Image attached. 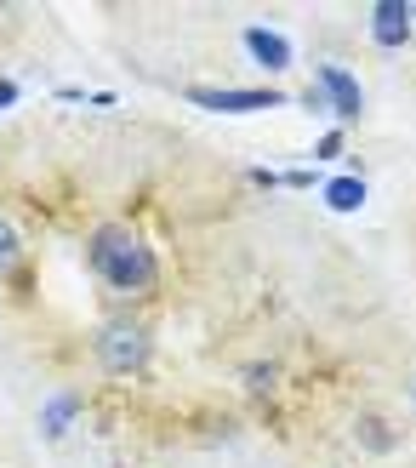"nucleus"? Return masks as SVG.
<instances>
[{
    "instance_id": "nucleus-1",
    "label": "nucleus",
    "mask_w": 416,
    "mask_h": 468,
    "mask_svg": "<svg viewBox=\"0 0 416 468\" xmlns=\"http://www.w3.org/2000/svg\"><path fill=\"white\" fill-rule=\"evenodd\" d=\"M91 263H98V280H109L114 292H149L154 286V251L120 223H103L91 234Z\"/></svg>"
},
{
    "instance_id": "nucleus-2",
    "label": "nucleus",
    "mask_w": 416,
    "mask_h": 468,
    "mask_svg": "<svg viewBox=\"0 0 416 468\" xmlns=\"http://www.w3.org/2000/svg\"><path fill=\"white\" fill-rule=\"evenodd\" d=\"M98 360L109 366V371H143L149 366V332L137 320H109L103 332H98Z\"/></svg>"
},
{
    "instance_id": "nucleus-3",
    "label": "nucleus",
    "mask_w": 416,
    "mask_h": 468,
    "mask_svg": "<svg viewBox=\"0 0 416 468\" xmlns=\"http://www.w3.org/2000/svg\"><path fill=\"white\" fill-rule=\"evenodd\" d=\"M189 98H194L200 109H217V114H257V109H274V103H280V91H274V86H257V91H245V86H234V91L189 86Z\"/></svg>"
},
{
    "instance_id": "nucleus-4",
    "label": "nucleus",
    "mask_w": 416,
    "mask_h": 468,
    "mask_svg": "<svg viewBox=\"0 0 416 468\" xmlns=\"http://www.w3.org/2000/svg\"><path fill=\"white\" fill-rule=\"evenodd\" d=\"M319 98L331 103L337 121H354V114H359V80L342 63H319Z\"/></svg>"
},
{
    "instance_id": "nucleus-5",
    "label": "nucleus",
    "mask_w": 416,
    "mask_h": 468,
    "mask_svg": "<svg viewBox=\"0 0 416 468\" xmlns=\"http://www.w3.org/2000/svg\"><path fill=\"white\" fill-rule=\"evenodd\" d=\"M240 40H245V52L257 58L263 69H291V40H286V35H274L268 23H245Z\"/></svg>"
},
{
    "instance_id": "nucleus-6",
    "label": "nucleus",
    "mask_w": 416,
    "mask_h": 468,
    "mask_svg": "<svg viewBox=\"0 0 416 468\" xmlns=\"http://www.w3.org/2000/svg\"><path fill=\"white\" fill-rule=\"evenodd\" d=\"M371 35L382 46H405L411 40V6L405 0H377L371 6Z\"/></svg>"
},
{
    "instance_id": "nucleus-7",
    "label": "nucleus",
    "mask_w": 416,
    "mask_h": 468,
    "mask_svg": "<svg viewBox=\"0 0 416 468\" xmlns=\"http://www.w3.org/2000/svg\"><path fill=\"white\" fill-rule=\"evenodd\" d=\"M365 195H371V189H365V177H359V172L331 177V183H326V206H331V212H359Z\"/></svg>"
},
{
    "instance_id": "nucleus-8",
    "label": "nucleus",
    "mask_w": 416,
    "mask_h": 468,
    "mask_svg": "<svg viewBox=\"0 0 416 468\" xmlns=\"http://www.w3.org/2000/svg\"><path fill=\"white\" fill-rule=\"evenodd\" d=\"M68 423H75V394L63 388L57 400H46V411H40V429L57 440V434H68Z\"/></svg>"
},
{
    "instance_id": "nucleus-9",
    "label": "nucleus",
    "mask_w": 416,
    "mask_h": 468,
    "mask_svg": "<svg viewBox=\"0 0 416 468\" xmlns=\"http://www.w3.org/2000/svg\"><path fill=\"white\" fill-rule=\"evenodd\" d=\"M354 429H359V446H365V452H394V429H388V417H371V411H365Z\"/></svg>"
},
{
    "instance_id": "nucleus-10",
    "label": "nucleus",
    "mask_w": 416,
    "mask_h": 468,
    "mask_svg": "<svg viewBox=\"0 0 416 468\" xmlns=\"http://www.w3.org/2000/svg\"><path fill=\"white\" fill-rule=\"evenodd\" d=\"M17 263V229L0 218V269H12Z\"/></svg>"
},
{
    "instance_id": "nucleus-11",
    "label": "nucleus",
    "mask_w": 416,
    "mask_h": 468,
    "mask_svg": "<svg viewBox=\"0 0 416 468\" xmlns=\"http://www.w3.org/2000/svg\"><path fill=\"white\" fill-rule=\"evenodd\" d=\"M331 154H342V132H326V137L314 144V160H331Z\"/></svg>"
},
{
    "instance_id": "nucleus-12",
    "label": "nucleus",
    "mask_w": 416,
    "mask_h": 468,
    "mask_svg": "<svg viewBox=\"0 0 416 468\" xmlns=\"http://www.w3.org/2000/svg\"><path fill=\"white\" fill-rule=\"evenodd\" d=\"M12 103H17V86H12V80H0V109H12Z\"/></svg>"
},
{
    "instance_id": "nucleus-13",
    "label": "nucleus",
    "mask_w": 416,
    "mask_h": 468,
    "mask_svg": "<svg viewBox=\"0 0 416 468\" xmlns=\"http://www.w3.org/2000/svg\"><path fill=\"white\" fill-rule=\"evenodd\" d=\"M411 23H416V0H411Z\"/></svg>"
}]
</instances>
